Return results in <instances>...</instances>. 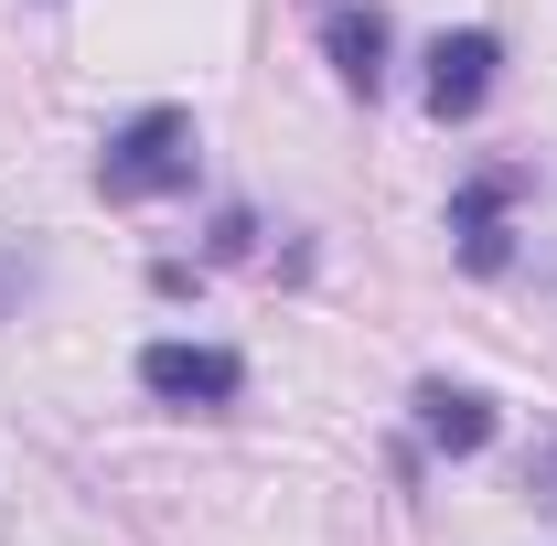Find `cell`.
Masks as SVG:
<instances>
[{
  "label": "cell",
  "mask_w": 557,
  "mask_h": 546,
  "mask_svg": "<svg viewBox=\"0 0 557 546\" xmlns=\"http://www.w3.org/2000/svg\"><path fill=\"white\" fill-rule=\"evenodd\" d=\"M97 183H108L119 204H150V194L194 183V119H183V108H139L129 129L97 150Z\"/></svg>",
  "instance_id": "6da1fadb"
},
{
  "label": "cell",
  "mask_w": 557,
  "mask_h": 546,
  "mask_svg": "<svg viewBox=\"0 0 557 546\" xmlns=\"http://www.w3.org/2000/svg\"><path fill=\"white\" fill-rule=\"evenodd\" d=\"M139 386H150L161 408H236V397H247V364H236L225 343H150V353H139Z\"/></svg>",
  "instance_id": "7a4b0ae2"
},
{
  "label": "cell",
  "mask_w": 557,
  "mask_h": 546,
  "mask_svg": "<svg viewBox=\"0 0 557 546\" xmlns=\"http://www.w3.org/2000/svg\"><path fill=\"white\" fill-rule=\"evenodd\" d=\"M493 65H504L493 33H440V54H429V108H440V119H472L493 97Z\"/></svg>",
  "instance_id": "3957f363"
},
{
  "label": "cell",
  "mask_w": 557,
  "mask_h": 546,
  "mask_svg": "<svg viewBox=\"0 0 557 546\" xmlns=\"http://www.w3.org/2000/svg\"><path fill=\"white\" fill-rule=\"evenodd\" d=\"M418 429H429L440 450H483V439H493V397L440 386V375H429V386H418Z\"/></svg>",
  "instance_id": "277c9868"
},
{
  "label": "cell",
  "mask_w": 557,
  "mask_h": 546,
  "mask_svg": "<svg viewBox=\"0 0 557 546\" xmlns=\"http://www.w3.org/2000/svg\"><path fill=\"white\" fill-rule=\"evenodd\" d=\"M322 44H333V75H344L354 97H375V75H386V22H375V11H333Z\"/></svg>",
  "instance_id": "5b68a950"
},
{
  "label": "cell",
  "mask_w": 557,
  "mask_h": 546,
  "mask_svg": "<svg viewBox=\"0 0 557 546\" xmlns=\"http://www.w3.org/2000/svg\"><path fill=\"white\" fill-rule=\"evenodd\" d=\"M525 493H536V514L557 525V429L536 439V461H525Z\"/></svg>",
  "instance_id": "8992f818"
}]
</instances>
